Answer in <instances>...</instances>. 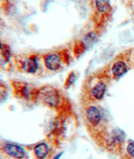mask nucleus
Returning a JSON list of instances; mask_svg holds the SVG:
<instances>
[{
	"label": "nucleus",
	"mask_w": 134,
	"mask_h": 159,
	"mask_svg": "<svg viewBox=\"0 0 134 159\" xmlns=\"http://www.w3.org/2000/svg\"><path fill=\"white\" fill-rule=\"evenodd\" d=\"M38 99L49 107H57L61 102V96L55 88L44 86L39 90Z\"/></svg>",
	"instance_id": "f03ea898"
},
{
	"label": "nucleus",
	"mask_w": 134,
	"mask_h": 159,
	"mask_svg": "<svg viewBox=\"0 0 134 159\" xmlns=\"http://www.w3.org/2000/svg\"><path fill=\"white\" fill-rule=\"evenodd\" d=\"M62 155H63V152H60V153H59L58 155H56V156H55L53 159H60V157L62 156Z\"/></svg>",
	"instance_id": "dca6fc26"
},
{
	"label": "nucleus",
	"mask_w": 134,
	"mask_h": 159,
	"mask_svg": "<svg viewBox=\"0 0 134 159\" xmlns=\"http://www.w3.org/2000/svg\"><path fill=\"white\" fill-rule=\"evenodd\" d=\"M127 153L131 158H134V142L130 141L127 145Z\"/></svg>",
	"instance_id": "2eb2a0df"
},
{
	"label": "nucleus",
	"mask_w": 134,
	"mask_h": 159,
	"mask_svg": "<svg viewBox=\"0 0 134 159\" xmlns=\"http://www.w3.org/2000/svg\"><path fill=\"white\" fill-rule=\"evenodd\" d=\"M11 49L8 44L0 41V66L5 67L11 60Z\"/></svg>",
	"instance_id": "0eeeda50"
},
{
	"label": "nucleus",
	"mask_w": 134,
	"mask_h": 159,
	"mask_svg": "<svg viewBox=\"0 0 134 159\" xmlns=\"http://www.w3.org/2000/svg\"><path fill=\"white\" fill-rule=\"evenodd\" d=\"M85 117L88 122L93 126H97L101 121V112L96 106H90L86 108Z\"/></svg>",
	"instance_id": "423d86ee"
},
{
	"label": "nucleus",
	"mask_w": 134,
	"mask_h": 159,
	"mask_svg": "<svg viewBox=\"0 0 134 159\" xmlns=\"http://www.w3.org/2000/svg\"><path fill=\"white\" fill-rule=\"evenodd\" d=\"M125 137H126L125 133L122 130L118 128L113 129L112 132V137L109 139L110 143L112 146L121 145L125 140Z\"/></svg>",
	"instance_id": "9b49d317"
},
{
	"label": "nucleus",
	"mask_w": 134,
	"mask_h": 159,
	"mask_svg": "<svg viewBox=\"0 0 134 159\" xmlns=\"http://www.w3.org/2000/svg\"><path fill=\"white\" fill-rule=\"evenodd\" d=\"M96 6L100 13H105L110 8V0H96Z\"/></svg>",
	"instance_id": "ddd939ff"
},
{
	"label": "nucleus",
	"mask_w": 134,
	"mask_h": 159,
	"mask_svg": "<svg viewBox=\"0 0 134 159\" xmlns=\"http://www.w3.org/2000/svg\"><path fill=\"white\" fill-rule=\"evenodd\" d=\"M128 70V67L127 64L122 61H116L115 63L112 65V73L116 77L122 76Z\"/></svg>",
	"instance_id": "9d476101"
},
{
	"label": "nucleus",
	"mask_w": 134,
	"mask_h": 159,
	"mask_svg": "<svg viewBox=\"0 0 134 159\" xmlns=\"http://www.w3.org/2000/svg\"><path fill=\"white\" fill-rule=\"evenodd\" d=\"M1 151L14 159H26L27 152L22 146L14 143H5L1 147Z\"/></svg>",
	"instance_id": "7ed1b4c3"
},
{
	"label": "nucleus",
	"mask_w": 134,
	"mask_h": 159,
	"mask_svg": "<svg viewBox=\"0 0 134 159\" xmlns=\"http://www.w3.org/2000/svg\"><path fill=\"white\" fill-rule=\"evenodd\" d=\"M11 84L14 94L18 98L23 99L25 101H34L38 99L39 90H36L32 85L16 80L12 81Z\"/></svg>",
	"instance_id": "f257e3e1"
},
{
	"label": "nucleus",
	"mask_w": 134,
	"mask_h": 159,
	"mask_svg": "<svg viewBox=\"0 0 134 159\" xmlns=\"http://www.w3.org/2000/svg\"><path fill=\"white\" fill-rule=\"evenodd\" d=\"M19 67L28 74H35L39 68V60L35 55H31L24 60H20Z\"/></svg>",
	"instance_id": "20e7f679"
},
{
	"label": "nucleus",
	"mask_w": 134,
	"mask_h": 159,
	"mask_svg": "<svg viewBox=\"0 0 134 159\" xmlns=\"http://www.w3.org/2000/svg\"><path fill=\"white\" fill-rule=\"evenodd\" d=\"M76 75L75 74V72H71V74L69 75L67 78H66V83H65V86L66 88L70 87L71 85H73L76 81Z\"/></svg>",
	"instance_id": "4468645a"
},
{
	"label": "nucleus",
	"mask_w": 134,
	"mask_h": 159,
	"mask_svg": "<svg viewBox=\"0 0 134 159\" xmlns=\"http://www.w3.org/2000/svg\"><path fill=\"white\" fill-rule=\"evenodd\" d=\"M106 91H107V85H106L104 81L100 80L96 83V85H94L91 87L90 96L96 100H101L104 97Z\"/></svg>",
	"instance_id": "6e6552de"
},
{
	"label": "nucleus",
	"mask_w": 134,
	"mask_h": 159,
	"mask_svg": "<svg viewBox=\"0 0 134 159\" xmlns=\"http://www.w3.org/2000/svg\"><path fill=\"white\" fill-rule=\"evenodd\" d=\"M49 153V148L45 143H41L35 146L34 154L37 159H45Z\"/></svg>",
	"instance_id": "1a4fd4ad"
},
{
	"label": "nucleus",
	"mask_w": 134,
	"mask_h": 159,
	"mask_svg": "<svg viewBox=\"0 0 134 159\" xmlns=\"http://www.w3.org/2000/svg\"><path fill=\"white\" fill-rule=\"evenodd\" d=\"M96 40H97V37L96 34L94 32H90L87 34H85L82 39V46L85 49L90 48L96 43Z\"/></svg>",
	"instance_id": "f8f14e48"
},
{
	"label": "nucleus",
	"mask_w": 134,
	"mask_h": 159,
	"mask_svg": "<svg viewBox=\"0 0 134 159\" xmlns=\"http://www.w3.org/2000/svg\"><path fill=\"white\" fill-rule=\"evenodd\" d=\"M44 66L51 71H57L61 68L62 60L58 53H50L44 55Z\"/></svg>",
	"instance_id": "39448f33"
}]
</instances>
